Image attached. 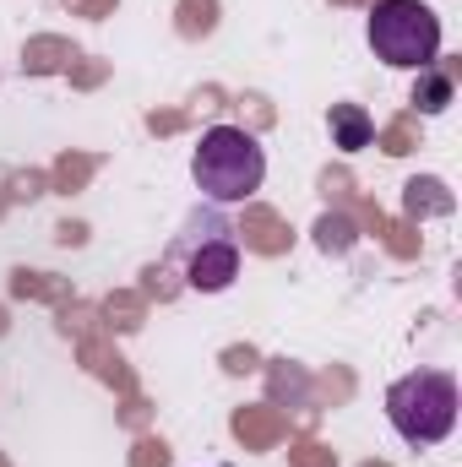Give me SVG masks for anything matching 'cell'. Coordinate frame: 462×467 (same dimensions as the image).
I'll return each instance as SVG.
<instances>
[{"label":"cell","instance_id":"obj_1","mask_svg":"<svg viewBox=\"0 0 462 467\" xmlns=\"http://www.w3.org/2000/svg\"><path fill=\"white\" fill-rule=\"evenodd\" d=\"M191 174H196V191L213 196V202H250L267 180V152L250 130L239 125H213L202 141H196V158H191Z\"/></svg>","mask_w":462,"mask_h":467},{"label":"cell","instance_id":"obj_2","mask_svg":"<svg viewBox=\"0 0 462 467\" xmlns=\"http://www.w3.org/2000/svg\"><path fill=\"white\" fill-rule=\"evenodd\" d=\"M457 380L446 369H414L386 391V419L408 446H441L457 430Z\"/></svg>","mask_w":462,"mask_h":467},{"label":"cell","instance_id":"obj_3","mask_svg":"<svg viewBox=\"0 0 462 467\" xmlns=\"http://www.w3.org/2000/svg\"><path fill=\"white\" fill-rule=\"evenodd\" d=\"M370 49L392 71H425L441 60V16L425 0H375L370 11Z\"/></svg>","mask_w":462,"mask_h":467},{"label":"cell","instance_id":"obj_4","mask_svg":"<svg viewBox=\"0 0 462 467\" xmlns=\"http://www.w3.org/2000/svg\"><path fill=\"white\" fill-rule=\"evenodd\" d=\"M234 277H239V244L234 239H207L191 255V288L196 294H224Z\"/></svg>","mask_w":462,"mask_h":467},{"label":"cell","instance_id":"obj_5","mask_svg":"<svg viewBox=\"0 0 462 467\" xmlns=\"http://www.w3.org/2000/svg\"><path fill=\"white\" fill-rule=\"evenodd\" d=\"M370 136H375V125L359 104H332V147L359 152V147H370Z\"/></svg>","mask_w":462,"mask_h":467},{"label":"cell","instance_id":"obj_6","mask_svg":"<svg viewBox=\"0 0 462 467\" xmlns=\"http://www.w3.org/2000/svg\"><path fill=\"white\" fill-rule=\"evenodd\" d=\"M414 104H419L425 115H441V109L452 104V77L436 71V66H425V71H419V88H414Z\"/></svg>","mask_w":462,"mask_h":467},{"label":"cell","instance_id":"obj_7","mask_svg":"<svg viewBox=\"0 0 462 467\" xmlns=\"http://www.w3.org/2000/svg\"><path fill=\"white\" fill-rule=\"evenodd\" d=\"M321 244H327V250H348V244H353V229H348L343 218H338V223L327 218V223H321Z\"/></svg>","mask_w":462,"mask_h":467}]
</instances>
